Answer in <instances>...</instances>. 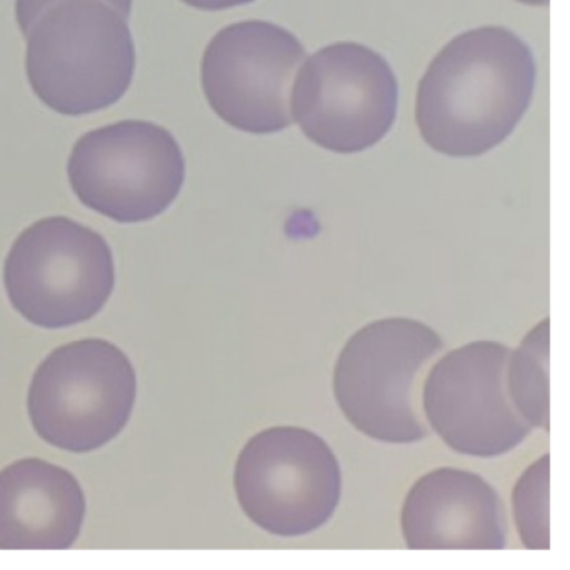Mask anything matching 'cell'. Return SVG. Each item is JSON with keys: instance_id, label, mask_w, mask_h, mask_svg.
Returning <instances> with one entry per match:
<instances>
[{"instance_id": "6da1fadb", "label": "cell", "mask_w": 570, "mask_h": 570, "mask_svg": "<svg viewBox=\"0 0 570 570\" xmlns=\"http://www.w3.org/2000/svg\"><path fill=\"white\" fill-rule=\"evenodd\" d=\"M533 85L535 62L519 36L493 26L463 32L420 81V135L442 155H485L515 131L532 102Z\"/></svg>"}, {"instance_id": "7a4b0ae2", "label": "cell", "mask_w": 570, "mask_h": 570, "mask_svg": "<svg viewBox=\"0 0 570 570\" xmlns=\"http://www.w3.org/2000/svg\"><path fill=\"white\" fill-rule=\"evenodd\" d=\"M26 38L32 91L59 115L111 108L135 78L128 22L102 0H61L39 16Z\"/></svg>"}, {"instance_id": "3957f363", "label": "cell", "mask_w": 570, "mask_h": 570, "mask_svg": "<svg viewBox=\"0 0 570 570\" xmlns=\"http://www.w3.org/2000/svg\"><path fill=\"white\" fill-rule=\"evenodd\" d=\"M443 348L435 330L412 318L370 323L343 346L333 392L343 415L376 442L413 443L429 436L420 419L416 386Z\"/></svg>"}, {"instance_id": "277c9868", "label": "cell", "mask_w": 570, "mask_h": 570, "mask_svg": "<svg viewBox=\"0 0 570 570\" xmlns=\"http://www.w3.org/2000/svg\"><path fill=\"white\" fill-rule=\"evenodd\" d=\"M138 376L125 352L106 340L59 346L36 370L29 389L32 426L49 445L95 452L128 425Z\"/></svg>"}, {"instance_id": "5b68a950", "label": "cell", "mask_w": 570, "mask_h": 570, "mask_svg": "<svg viewBox=\"0 0 570 570\" xmlns=\"http://www.w3.org/2000/svg\"><path fill=\"white\" fill-rule=\"evenodd\" d=\"M115 283L111 246L95 229L66 216L24 229L4 265L6 292L14 308L48 330L95 318Z\"/></svg>"}, {"instance_id": "8992f818", "label": "cell", "mask_w": 570, "mask_h": 570, "mask_svg": "<svg viewBox=\"0 0 570 570\" xmlns=\"http://www.w3.org/2000/svg\"><path fill=\"white\" fill-rule=\"evenodd\" d=\"M243 512L273 535L325 525L342 499V469L328 443L299 426H272L248 440L235 466Z\"/></svg>"}, {"instance_id": "52a82bcc", "label": "cell", "mask_w": 570, "mask_h": 570, "mask_svg": "<svg viewBox=\"0 0 570 570\" xmlns=\"http://www.w3.org/2000/svg\"><path fill=\"white\" fill-rule=\"evenodd\" d=\"M82 205L112 222L163 215L185 185L186 163L175 136L148 121H121L82 136L68 165Z\"/></svg>"}, {"instance_id": "ba28073f", "label": "cell", "mask_w": 570, "mask_h": 570, "mask_svg": "<svg viewBox=\"0 0 570 570\" xmlns=\"http://www.w3.org/2000/svg\"><path fill=\"white\" fill-rule=\"evenodd\" d=\"M399 108V85L385 58L338 42L306 59L293 88L303 135L338 155L365 151L385 138Z\"/></svg>"}, {"instance_id": "9c48e42d", "label": "cell", "mask_w": 570, "mask_h": 570, "mask_svg": "<svg viewBox=\"0 0 570 570\" xmlns=\"http://www.w3.org/2000/svg\"><path fill=\"white\" fill-rule=\"evenodd\" d=\"M305 56L302 42L272 22L228 26L203 56V91L226 125L249 135L283 131L293 122L289 89Z\"/></svg>"}, {"instance_id": "30bf717a", "label": "cell", "mask_w": 570, "mask_h": 570, "mask_svg": "<svg viewBox=\"0 0 570 570\" xmlns=\"http://www.w3.org/2000/svg\"><path fill=\"white\" fill-rule=\"evenodd\" d=\"M512 350L473 342L446 353L423 385L422 403L436 435L463 455H503L532 432L507 389Z\"/></svg>"}, {"instance_id": "8fae6325", "label": "cell", "mask_w": 570, "mask_h": 570, "mask_svg": "<svg viewBox=\"0 0 570 570\" xmlns=\"http://www.w3.org/2000/svg\"><path fill=\"white\" fill-rule=\"evenodd\" d=\"M402 532L412 550H502L509 529L505 507L489 482L445 466L406 493Z\"/></svg>"}, {"instance_id": "7c38bea8", "label": "cell", "mask_w": 570, "mask_h": 570, "mask_svg": "<svg viewBox=\"0 0 570 570\" xmlns=\"http://www.w3.org/2000/svg\"><path fill=\"white\" fill-rule=\"evenodd\" d=\"M85 517V492L69 470L22 459L0 472V549H71Z\"/></svg>"}, {"instance_id": "4fadbf2b", "label": "cell", "mask_w": 570, "mask_h": 570, "mask_svg": "<svg viewBox=\"0 0 570 570\" xmlns=\"http://www.w3.org/2000/svg\"><path fill=\"white\" fill-rule=\"evenodd\" d=\"M549 353L550 322L543 320L527 333L507 366V389L513 406L530 426L546 432L550 425Z\"/></svg>"}, {"instance_id": "5bb4252c", "label": "cell", "mask_w": 570, "mask_h": 570, "mask_svg": "<svg viewBox=\"0 0 570 570\" xmlns=\"http://www.w3.org/2000/svg\"><path fill=\"white\" fill-rule=\"evenodd\" d=\"M549 490L550 456L546 455L523 472L513 489V513L527 549H550Z\"/></svg>"}, {"instance_id": "9a60e30c", "label": "cell", "mask_w": 570, "mask_h": 570, "mask_svg": "<svg viewBox=\"0 0 570 570\" xmlns=\"http://www.w3.org/2000/svg\"><path fill=\"white\" fill-rule=\"evenodd\" d=\"M61 0H18L16 4V16H18L19 28H21L22 35H28L29 29L32 28L39 16L51 8V6L58 4ZM106 4L115 8L122 18L128 19L131 14L132 0H102Z\"/></svg>"}, {"instance_id": "2e32d148", "label": "cell", "mask_w": 570, "mask_h": 570, "mask_svg": "<svg viewBox=\"0 0 570 570\" xmlns=\"http://www.w3.org/2000/svg\"><path fill=\"white\" fill-rule=\"evenodd\" d=\"M183 2L202 11H225V9L252 4L255 0H183Z\"/></svg>"}, {"instance_id": "e0dca14e", "label": "cell", "mask_w": 570, "mask_h": 570, "mask_svg": "<svg viewBox=\"0 0 570 570\" xmlns=\"http://www.w3.org/2000/svg\"><path fill=\"white\" fill-rule=\"evenodd\" d=\"M517 2L527 6H547L549 4L550 0H517Z\"/></svg>"}]
</instances>
